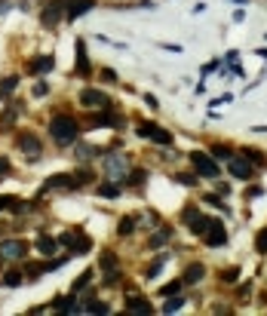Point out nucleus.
<instances>
[{
  "label": "nucleus",
  "instance_id": "nucleus-1",
  "mask_svg": "<svg viewBox=\"0 0 267 316\" xmlns=\"http://www.w3.org/2000/svg\"><path fill=\"white\" fill-rule=\"evenodd\" d=\"M77 132H80V123H77L71 114H55V117L49 120V135H52V141H55L58 148L74 144V141H77Z\"/></svg>",
  "mask_w": 267,
  "mask_h": 316
},
{
  "label": "nucleus",
  "instance_id": "nucleus-2",
  "mask_svg": "<svg viewBox=\"0 0 267 316\" xmlns=\"http://www.w3.org/2000/svg\"><path fill=\"white\" fill-rule=\"evenodd\" d=\"M58 243H61L68 252H74V255H86V252L92 249V240H89V237H86V230H80V227L65 230V234L58 237Z\"/></svg>",
  "mask_w": 267,
  "mask_h": 316
},
{
  "label": "nucleus",
  "instance_id": "nucleus-3",
  "mask_svg": "<svg viewBox=\"0 0 267 316\" xmlns=\"http://www.w3.org/2000/svg\"><path fill=\"white\" fill-rule=\"evenodd\" d=\"M191 166H194V172L197 175H203V178H218V163H215V157H209V154H203V151H194L191 154Z\"/></svg>",
  "mask_w": 267,
  "mask_h": 316
},
{
  "label": "nucleus",
  "instance_id": "nucleus-4",
  "mask_svg": "<svg viewBox=\"0 0 267 316\" xmlns=\"http://www.w3.org/2000/svg\"><path fill=\"white\" fill-rule=\"evenodd\" d=\"M80 187V181H77V175H68V172H58V175H49L46 181H43V194L46 191H77Z\"/></svg>",
  "mask_w": 267,
  "mask_h": 316
},
{
  "label": "nucleus",
  "instance_id": "nucleus-5",
  "mask_svg": "<svg viewBox=\"0 0 267 316\" xmlns=\"http://www.w3.org/2000/svg\"><path fill=\"white\" fill-rule=\"evenodd\" d=\"M15 148H18L25 157H31V160H37V157H40V151H43V144H40V138H37L34 132H18Z\"/></svg>",
  "mask_w": 267,
  "mask_h": 316
},
{
  "label": "nucleus",
  "instance_id": "nucleus-6",
  "mask_svg": "<svg viewBox=\"0 0 267 316\" xmlns=\"http://www.w3.org/2000/svg\"><path fill=\"white\" fill-rule=\"evenodd\" d=\"M138 135L154 141V144H172V135L166 129H160L157 123H138Z\"/></svg>",
  "mask_w": 267,
  "mask_h": 316
},
{
  "label": "nucleus",
  "instance_id": "nucleus-7",
  "mask_svg": "<svg viewBox=\"0 0 267 316\" xmlns=\"http://www.w3.org/2000/svg\"><path fill=\"white\" fill-rule=\"evenodd\" d=\"M203 243L209 246V249H218V246H228V230H224V224L221 221H212V227L203 234Z\"/></svg>",
  "mask_w": 267,
  "mask_h": 316
},
{
  "label": "nucleus",
  "instance_id": "nucleus-8",
  "mask_svg": "<svg viewBox=\"0 0 267 316\" xmlns=\"http://www.w3.org/2000/svg\"><path fill=\"white\" fill-rule=\"evenodd\" d=\"M28 255V243L25 240H0V258H25Z\"/></svg>",
  "mask_w": 267,
  "mask_h": 316
},
{
  "label": "nucleus",
  "instance_id": "nucleus-9",
  "mask_svg": "<svg viewBox=\"0 0 267 316\" xmlns=\"http://www.w3.org/2000/svg\"><path fill=\"white\" fill-rule=\"evenodd\" d=\"M65 6H68V0H52V3L43 9V15H40L43 28H55V25H58V18L65 15Z\"/></svg>",
  "mask_w": 267,
  "mask_h": 316
},
{
  "label": "nucleus",
  "instance_id": "nucleus-10",
  "mask_svg": "<svg viewBox=\"0 0 267 316\" xmlns=\"http://www.w3.org/2000/svg\"><path fill=\"white\" fill-rule=\"evenodd\" d=\"M228 169H231V175H234V178H240V181L252 178V166H249V160H246L243 154H240V157L234 154V157L228 160Z\"/></svg>",
  "mask_w": 267,
  "mask_h": 316
},
{
  "label": "nucleus",
  "instance_id": "nucleus-11",
  "mask_svg": "<svg viewBox=\"0 0 267 316\" xmlns=\"http://www.w3.org/2000/svg\"><path fill=\"white\" fill-rule=\"evenodd\" d=\"M101 169H105V172H108V175H111L114 181H117V178H126V175H129V163H126V160H120V157H108V160L101 163Z\"/></svg>",
  "mask_w": 267,
  "mask_h": 316
},
{
  "label": "nucleus",
  "instance_id": "nucleus-12",
  "mask_svg": "<svg viewBox=\"0 0 267 316\" xmlns=\"http://www.w3.org/2000/svg\"><path fill=\"white\" fill-rule=\"evenodd\" d=\"M92 6H95V0H68V6H65V18H68V22H74V18L86 15Z\"/></svg>",
  "mask_w": 267,
  "mask_h": 316
},
{
  "label": "nucleus",
  "instance_id": "nucleus-13",
  "mask_svg": "<svg viewBox=\"0 0 267 316\" xmlns=\"http://www.w3.org/2000/svg\"><path fill=\"white\" fill-rule=\"evenodd\" d=\"M86 126H123V120H120L114 111H95V114L86 120Z\"/></svg>",
  "mask_w": 267,
  "mask_h": 316
},
{
  "label": "nucleus",
  "instance_id": "nucleus-14",
  "mask_svg": "<svg viewBox=\"0 0 267 316\" xmlns=\"http://www.w3.org/2000/svg\"><path fill=\"white\" fill-rule=\"evenodd\" d=\"M126 310L135 316H145V313H154V304L148 298H141V295H129L126 298Z\"/></svg>",
  "mask_w": 267,
  "mask_h": 316
},
{
  "label": "nucleus",
  "instance_id": "nucleus-15",
  "mask_svg": "<svg viewBox=\"0 0 267 316\" xmlns=\"http://www.w3.org/2000/svg\"><path fill=\"white\" fill-rule=\"evenodd\" d=\"M52 68H55V58H52V55H37V58H31L28 74H49Z\"/></svg>",
  "mask_w": 267,
  "mask_h": 316
},
{
  "label": "nucleus",
  "instance_id": "nucleus-16",
  "mask_svg": "<svg viewBox=\"0 0 267 316\" xmlns=\"http://www.w3.org/2000/svg\"><path fill=\"white\" fill-rule=\"evenodd\" d=\"M80 104H86V108L108 104V95H105L101 89H83V92H80Z\"/></svg>",
  "mask_w": 267,
  "mask_h": 316
},
{
  "label": "nucleus",
  "instance_id": "nucleus-17",
  "mask_svg": "<svg viewBox=\"0 0 267 316\" xmlns=\"http://www.w3.org/2000/svg\"><path fill=\"white\" fill-rule=\"evenodd\" d=\"M55 249H58V240H55V237H49V234H40V237H37V252H40V255L49 258V255H55Z\"/></svg>",
  "mask_w": 267,
  "mask_h": 316
},
{
  "label": "nucleus",
  "instance_id": "nucleus-18",
  "mask_svg": "<svg viewBox=\"0 0 267 316\" xmlns=\"http://www.w3.org/2000/svg\"><path fill=\"white\" fill-rule=\"evenodd\" d=\"M74 46H77V74H80V77H89V58H86V43H83V40H77Z\"/></svg>",
  "mask_w": 267,
  "mask_h": 316
},
{
  "label": "nucleus",
  "instance_id": "nucleus-19",
  "mask_svg": "<svg viewBox=\"0 0 267 316\" xmlns=\"http://www.w3.org/2000/svg\"><path fill=\"white\" fill-rule=\"evenodd\" d=\"M203 277H206V267H203V264H191V267L184 270L181 283H184V286H194V283H200Z\"/></svg>",
  "mask_w": 267,
  "mask_h": 316
},
{
  "label": "nucleus",
  "instance_id": "nucleus-20",
  "mask_svg": "<svg viewBox=\"0 0 267 316\" xmlns=\"http://www.w3.org/2000/svg\"><path fill=\"white\" fill-rule=\"evenodd\" d=\"M95 194H98V197H105V200H117L123 191H120V184H117V181H105V184H98V187H95Z\"/></svg>",
  "mask_w": 267,
  "mask_h": 316
},
{
  "label": "nucleus",
  "instance_id": "nucleus-21",
  "mask_svg": "<svg viewBox=\"0 0 267 316\" xmlns=\"http://www.w3.org/2000/svg\"><path fill=\"white\" fill-rule=\"evenodd\" d=\"M52 307H55L58 313H77V310H80V307H77L74 292H71V298H55V301H52Z\"/></svg>",
  "mask_w": 267,
  "mask_h": 316
},
{
  "label": "nucleus",
  "instance_id": "nucleus-22",
  "mask_svg": "<svg viewBox=\"0 0 267 316\" xmlns=\"http://www.w3.org/2000/svg\"><path fill=\"white\" fill-rule=\"evenodd\" d=\"M169 240H172V230H166V227H163V230H157V234L148 240V249H163Z\"/></svg>",
  "mask_w": 267,
  "mask_h": 316
},
{
  "label": "nucleus",
  "instance_id": "nucleus-23",
  "mask_svg": "<svg viewBox=\"0 0 267 316\" xmlns=\"http://www.w3.org/2000/svg\"><path fill=\"white\" fill-rule=\"evenodd\" d=\"M22 283H25V273H22V270H6V273H3V286L18 289Z\"/></svg>",
  "mask_w": 267,
  "mask_h": 316
},
{
  "label": "nucleus",
  "instance_id": "nucleus-24",
  "mask_svg": "<svg viewBox=\"0 0 267 316\" xmlns=\"http://www.w3.org/2000/svg\"><path fill=\"white\" fill-rule=\"evenodd\" d=\"M166 261H169V258H166V255H157V258H154V261H151V267H148V270H145V277H148V280H154V277H157V273H160V270H163V264H166Z\"/></svg>",
  "mask_w": 267,
  "mask_h": 316
},
{
  "label": "nucleus",
  "instance_id": "nucleus-25",
  "mask_svg": "<svg viewBox=\"0 0 267 316\" xmlns=\"http://www.w3.org/2000/svg\"><path fill=\"white\" fill-rule=\"evenodd\" d=\"M15 86H18V77H15V74L3 77V80H0V95H12V92H15Z\"/></svg>",
  "mask_w": 267,
  "mask_h": 316
},
{
  "label": "nucleus",
  "instance_id": "nucleus-26",
  "mask_svg": "<svg viewBox=\"0 0 267 316\" xmlns=\"http://www.w3.org/2000/svg\"><path fill=\"white\" fill-rule=\"evenodd\" d=\"M126 181H129L132 187H141V184L148 181V172H145V169H132V172L126 175Z\"/></svg>",
  "mask_w": 267,
  "mask_h": 316
},
{
  "label": "nucleus",
  "instance_id": "nucleus-27",
  "mask_svg": "<svg viewBox=\"0 0 267 316\" xmlns=\"http://www.w3.org/2000/svg\"><path fill=\"white\" fill-rule=\"evenodd\" d=\"M98 267L108 273V270H117V255L114 252H101V261H98Z\"/></svg>",
  "mask_w": 267,
  "mask_h": 316
},
{
  "label": "nucleus",
  "instance_id": "nucleus-28",
  "mask_svg": "<svg viewBox=\"0 0 267 316\" xmlns=\"http://www.w3.org/2000/svg\"><path fill=\"white\" fill-rule=\"evenodd\" d=\"M243 157H246V160H252L255 166H267V157L261 154V151H255V148H246V151H243Z\"/></svg>",
  "mask_w": 267,
  "mask_h": 316
},
{
  "label": "nucleus",
  "instance_id": "nucleus-29",
  "mask_svg": "<svg viewBox=\"0 0 267 316\" xmlns=\"http://www.w3.org/2000/svg\"><path fill=\"white\" fill-rule=\"evenodd\" d=\"M86 313H95V316L101 313L105 316V313H111V307H108L105 301H86Z\"/></svg>",
  "mask_w": 267,
  "mask_h": 316
},
{
  "label": "nucleus",
  "instance_id": "nucleus-30",
  "mask_svg": "<svg viewBox=\"0 0 267 316\" xmlns=\"http://www.w3.org/2000/svg\"><path fill=\"white\" fill-rule=\"evenodd\" d=\"M212 157H215V160H224V163H228V160L234 157V151H231L228 144H215V148H212Z\"/></svg>",
  "mask_w": 267,
  "mask_h": 316
},
{
  "label": "nucleus",
  "instance_id": "nucleus-31",
  "mask_svg": "<svg viewBox=\"0 0 267 316\" xmlns=\"http://www.w3.org/2000/svg\"><path fill=\"white\" fill-rule=\"evenodd\" d=\"M89 280H92V270H83V273L77 277V283H74L71 292H83V289H89Z\"/></svg>",
  "mask_w": 267,
  "mask_h": 316
},
{
  "label": "nucleus",
  "instance_id": "nucleus-32",
  "mask_svg": "<svg viewBox=\"0 0 267 316\" xmlns=\"http://www.w3.org/2000/svg\"><path fill=\"white\" fill-rule=\"evenodd\" d=\"M15 111H18V104H12L9 111H3V117H0V129H9V126H12V120L18 117Z\"/></svg>",
  "mask_w": 267,
  "mask_h": 316
},
{
  "label": "nucleus",
  "instance_id": "nucleus-33",
  "mask_svg": "<svg viewBox=\"0 0 267 316\" xmlns=\"http://www.w3.org/2000/svg\"><path fill=\"white\" fill-rule=\"evenodd\" d=\"M117 230H120V237H129V234L135 230V218H123V221L117 224Z\"/></svg>",
  "mask_w": 267,
  "mask_h": 316
},
{
  "label": "nucleus",
  "instance_id": "nucleus-34",
  "mask_svg": "<svg viewBox=\"0 0 267 316\" xmlns=\"http://www.w3.org/2000/svg\"><path fill=\"white\" fill-rule=\"evenodd\" d=\"M181 286H184L181 280H172L169 286H163V289H160V295H166V298H169V295H178V292H181Z\"/></svg>",
  "mask_w": 267,
  "mask_h": 316
},
{
  "label": "nucleus",
  "instance_id": "nucleus-35",
  "mask_svg": "<svg viewBox=\"0 0 267 316\" xmlns=\"http://www.w3.org/2000/svg\"><path fill=\"white\" fill-rule=\"evenodd\" d=\"M175 181H178V184H184V187H194V184H197V175H184V172H178V175H175Z\"/></svg>",
  "mask_w": 267,
  "mask_h": 316
},
{
  "label": "nucleus",
  "instance_id": "nucleus-36",
  "mask_svg": "<svg viewBox=\"0 0 267 316\" xmlns=\"http://www.w3.org/2000/svg\"><path fill=\"white\" fill-rule=\"evenodd\" d=\"M221 280H224V283H237V280H240V267H228V270L221 273Z\"/></svg>",
  "mask_w": 267,
  "mask_h": 316
},
{
  "label": "nucleus",
  "instance_id": "nucleus-37",
  "mask_svg": "<svg viewBox=\"0 0 267 316\" xmlns=\"http://www.w3.org/2000/svg\"><path fill=\"white\" fill-rule=\"evenodd\" d=\"M181 304H184L181 298H172V295H169V301H166V307H163V313H175V310H178Z\"/></svg>",
  "mask_w": 267,
  "mask_h": 316
},
{
  "label": "nucleus",
  "instance_id": "nucleus-38",
  "mask_svg": "<svg viewBox=\"0 0 267 316\" xmlns=\"http://www.w3.org/2000/svg\"><path fill=\"white\" fill-rule=\"evenodd\" d=\"M255 249H258L261 255H267V227L258 234V240H255Z\"/></svg>",
  "mask_w": 267,
  "mask_h": 316
},
{
  "label": "nucleus",
  "instance_id": "nucleus-39",
  "mask_svg": "<svg viewBox=\"0 0 267 316\" xmlns=\"http://www.w3.org/2000/svg\"><path fill=\"white\" fill-rule=\"evenodd\" d=\"M46 95H49V86H46L43 80H40V83H34V98H46Z\"/></svg>",
  "mask_w": 267,
  "mask_h": 316
},
{
  "label": "nucleus",
  "instance_id": "nucleus-40",
  "mask_svg": "<svg viewBox=\"0 0 267 316\" xmlns=\"http://www.w3.org/2000/svg\"><path fill=\"white\" fill-rule=\"evenodd\" d=\"M206 203H209V206H215V209H221V212H228L224 200H221V197H215V194H209V197H206Z\"/></svg>",
  "mask_w": 267,
  "mask_h": 316
},
{
  "label": "nucleus",
  "instance_id": "nucleus-41",
  "mask_svg": "<svg viewBox=\"0 0 267 316\" xmlns=\"http://www.w3.org/2000/svg\"><path fill=\"white\" fill-rule=\"evenodd\" d=\"M3 175H9V160H6V157H0V178H3Z\"/></svg>",
  "mask_w": 267,
  "mask_h": 316
},
{
  "label": "nucleus",
  "instance_id": "nucleus-42",
  "mask_svg": "<svg viewBox=\"0 0 267 316\" xmlns=\"http://www.w3.org/2000/svg\"><path fill=\"white\" fill-rule=\"evenodd\" d=\"M101 80H108V83H114V80H117V74H114V71L108 68V71H101Z\"/></svg>",
  "mask_w": 267,
  "mask_h": 316
},
{
  "label": "nucleus",
  "instance_id": "nucleus-43",
  "mask_svg": "<svg viewBox=\"0 0 267 316\" xmlns=\"http://www.w3.org/2000/svg\"><path fill=\"white\" fill-rule=\"evenodd\" d=\"M234 3H246V0H234Z\"/></svg>",
  "mask_w": 267,
  "mask_h": 316
},
{
  "label": "nucleus",
  "instance_id": "nucleus-44",
  "mask_svg": "<svg viewBox=\"0 0 267 316\" xmlns=\"http://www.w3.org/2000/svg\"><path fill=\"white\" fill-rule=\"evenodd\" d=\"M0 3H3V0H0Z\"/></svg>",
  "mask_w": 267,
  "mask_h": 316
}]
</instances>
